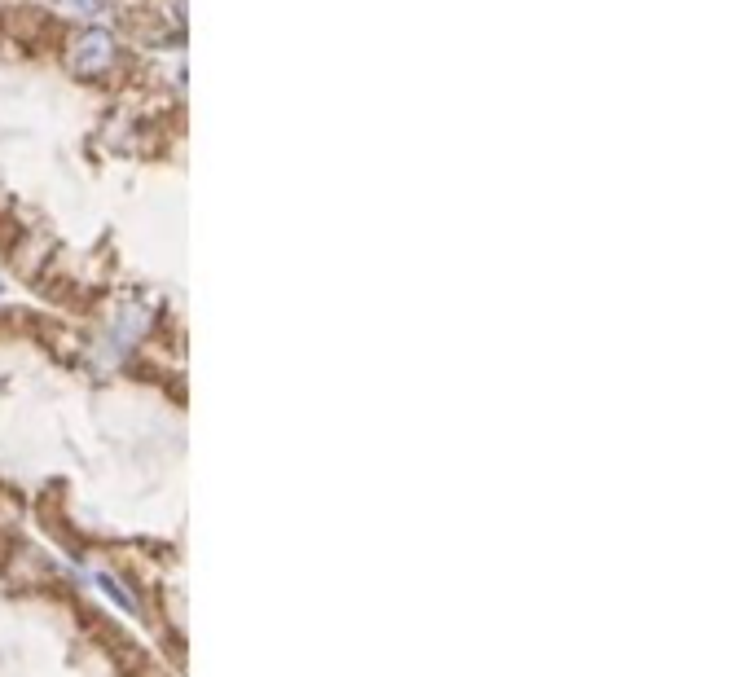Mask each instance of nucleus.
Here are the masks:
<instances>
[{
  "label": "nucleus",
  "instance_id": "nucleus-1",
  "mask_svg": "<svg viewBox=\"0 0 752 677\" xmlns=\"http://www.w3.org/2000/svg\"><path fill=\"white\" fill-rule=\"evenodd\" d=\"M110 58H115V40H110L106 31H97V27H88L84 36H75V44H71V66H75V71H84V75L106 71Z\"/></svg>",
  "mask_w": 752,
  "mask_h": 677
},
{
  "label": "nucleus",
  "instance_id": "nucleus-2",
  "mask_svg": "<svg viewBox=\"0 0 752 677\" xmlns=\"http://www.w3.org/2000/svg\"><path fill=\"white\" fill-rule=\"evenodd\" d=\"M102 0H75V9H97Z\"/></svg>",
  "mask_w": 752,
  "mask_h": 677
}]
</instances>
